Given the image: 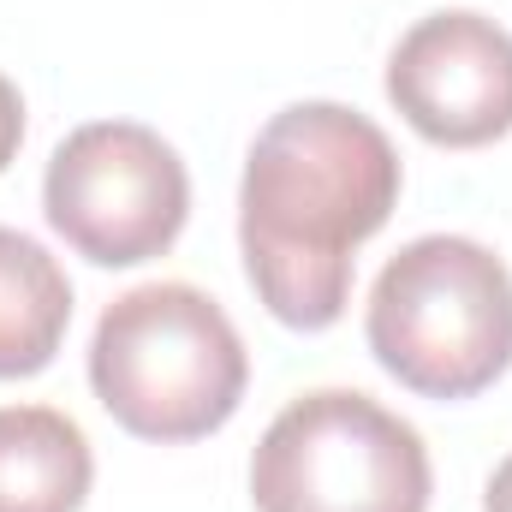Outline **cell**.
<instances>
[{"label":"cell","mask_w":512,"mask_h":512,"mask_svg":"<svg viewBox=\"0 0 512 512\" xmlns=\"http://www.w3.org/2000/svg\"><path fill=\"white\" fill-rule=\"evenodd\" d=\"M405 167L370 114L292 102L256 131L239 179V251L256 304L298 334H322L352 304L358 251L399 209Z\"/></svg>","instance_id":"6da1fadb"},{"label":"cell","mask_w":512,"mask_h":512,"mask_svg":"<svg viewBox=\"0 0 512 512\" xmlns=\"http://www.w3.org/2000/svg\"><path fill=\"white\" fill-rule=\"evenodd\" d=\"M90 387L126 435L185 447L233 423L251 387V352L203 286L149 280L102 310L90 340Z\"/></svg>","instance_id":"7a4b0ae2"},{"label":"cell","mask_w":512,"mask_h":512,"mask_svg":"<svg viewBox=\"0 0 512 512\" xmlns=\"http://www.w3.org/2000/svg\"><path fill=\"white\" fill-rule=\"evenodd\" d=\"M364 340L405 393L477 399L512 370V268L465 233H423L376 274Z\"/></svg>","instance_id":"3957f363"},{"label":"cell","mask_w":512,"mask_h":512,"mask_svg":"<svg viewBox=\"0 0 512 512\" xmlns=\"http://www.w3.org/2000/svg\"><path fill=\"white\" fill-rule=\"evenodd\" d=\"M423 435L358 387L298 393L251 453L256 512H429Z\"/></svg>","instance_id":"277c9868"},{"label":"cell","mask_w":512,"mask_h":512,"mask_svg":"<svg viewBox=\"0 0 512 512\" xmlns=\"http://www.w3.org/2000/svg\"><path fill=\"white\" fill-rule=\"evenodd\" d=\"M42 215L72 256L96 268H143L179 245L191 221V173L161 131L90 120L48 155Z\"/></svg>","instance_id":"5b68a950"},{"label":"cell","mask_w":512,"mask_h":512,"mask_svg":"<svg viewBox=\"0 0 512 512\" xmlns=\"http://www.w3.org/2000/svg\"><path fill=\"white\" fill-rule=\"evenodd\" d=\"M387 102L435 149H489L512 131V30L447 6L417 18L387 54Z\"/></svg>","instance_id":"8992f818"},{"label":"cell","mask_w":512,"mask_h":512,"mask_svg":"<svg viewBox=\"0 0 512 512\" xmlns=\"http://www.w3.org/2000/svg\"><path fill=\"white\" fill-rule=\"evenodd\" d=\"M90 435L54 405H0V512H84Z\"/></svg>","instance_id":"52a82bcc"},{"label":"cell","mask_w":512,"mask_h":512,"mask_svg":"<svg viewBox=\"0 0 512 512\" xmlns=\"http://www.w3.org/2000/svg\"><path fill=\"white\" fill-rule=\"evenodd\" d=\"M72 328V280L30 233L0 227V382L42 376Z\"/></svg>","instance_id":"ba28073f"},{"label":"cell","mask_w":512,"mask_h":512,"mask_svg":"<svg viewBox=\"0 0 512 512\" xmlns=\"http://www.w3.org/2000/svg\"><path fill=\"white\" fill-rule=\"evenodd\" d=\"M18 149H24V96H18V84L0 72V173L18 161Z\"/></svg>","instance_id":"9c48e42d"},{"label":"cell","mask_w":512,"mask_h":512,"mask_svg":"<svg viewBox=\"0 0 512 512\" xmlns=\"http://www.w3.org/2000/svg\"><path fill=\"white\" fill-rule=\"evenodd\" d=\"M483 512H512V453L489 471V483H483Z\"/></svg>","instance_id":"30bf717a"}]
</instances>
